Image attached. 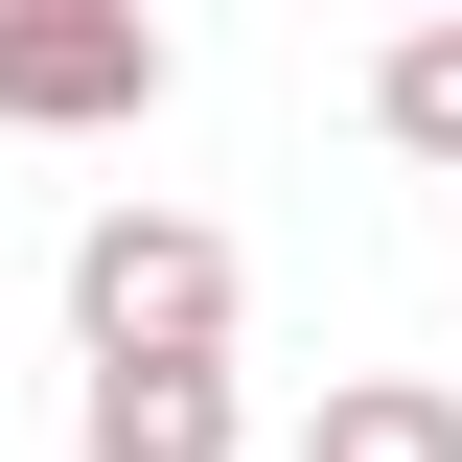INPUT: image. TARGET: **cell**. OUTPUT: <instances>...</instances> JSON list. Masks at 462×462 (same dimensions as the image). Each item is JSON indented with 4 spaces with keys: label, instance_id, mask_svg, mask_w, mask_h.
<instances>
[{
    "label": "cell",
    "instance_id": "cell-4",
    "mask_svg": "<svg viewBox=\"0 0 462 462\" xmlns=\"http://www.w3.org/2000/svg\"><path fill=\"white\" fill-rule=\"evenodd\" d=\"M300 462H462V393H416V370H346V393L300 416Z\"/></svg>",
    "mask_w": 462,
    "mask_h": 462
},
{
    "label": "cell",
    "instance_id": "cell-2",
    "mask_svg": "<svg viewBox=\"0 0 462 462\" xmlns=\"http://www.w3.org/2000/svg\"><path fill=\"white\" fill-rule=\"evenodd\" d=\"M0 116H23V139L162 116V23H139V0H0Z\"/></svg>",
    "mask_w": 462,
    "mask_h": 462
},
{
    "label": "cell",
    "instance_id": "cell-5",
    "mask_svg": "<svg viewBox=\"0 0 462 462\" xmlns=\"http://www.w3.org/2000/svg\"><path fill=\"white\" fill-rule=\"evenodd\" d=\"M370 139H393V162H462V23H416V47L370 69Z\"/></svg>",
    "mask_w": 462,
    "mask_h": 462
},
{
    "label": "cell",
    "instance_id": "cell-3",
    "mask_svg": "<svg viewBox=\"0 0 462 462\" xmlns=\"http://www.w3.org/2000/svg\"><path fill=\"white\" fill-rule=\"evenodd\" d=\"M69 439L93 462H254V416H231V370H93Z\"/></svg>",
    "mask_w": 462,
    "mask_h": 462
},
{
    "label": "cell",
    "instance_id": "cell-1",
    "mask_svg": "<svg viewBox=\"0 0 462 462\" xmlns=\"http://www.w3.org/2000/svg\"><path fill=\"white\" fill-rule=\"evenodd\" d=\"M69 346H93V370H231V231L93 208L69 231Z\"/></svg>",
    "mask_w": 462,
    "mask_h": 462
}]
</instances>
